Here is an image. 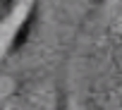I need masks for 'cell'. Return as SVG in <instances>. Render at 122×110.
<instances>
[{"label":"cell","mask_w":122,"mask_h":110,"mask_svg":"<svg viewBox=\"0 0 122 110\" xmlns=\"http://www.w3.org/2000/svg\"><path fill=\"white\" fill-rule=\"evenodd\" d=\"M103 3H108V0H89L91 7H98V5H103Z\"/></svg>","instance_id":"3957f363"},{"label":"cell","mask_w":122,"mask_h":110,"mask_svg":"<svg viewBox=\"0 0 122 110\" xmlns=\"http://www.w3.org/2000/svg\"><path fill=\"white\" fill-rule=\"evenodd\" d=\"M41 10H43V0H31L26 5L22 19L17 22V26L10 34V41L5 45V58H15L17 53H22L29 45V41L34 38V34L41 26Z\"/></svg>","instance_id":"6da1fadb"},{"label":"cell","mask_w":122,"mask_h":110,"mask_svg":"<svg viewBox=\"0 0 122 110\" xmlns=\"http://www.w3.org/2000/svg\"><path fill=\"white\" fill-rule=\"evenodd\" d=\"M3 29H5V26H0V45H3Z\"/></svg>","instance_id":"277c9868"},{"label":"cell","mask_w":122,"mask_h":110,"mask_svg":"<svg viewBox=\"0 0 122 110\" xmlns=\"http://www.w3.org/2000/svg\"><path fill=\"white\" fill-rule=\"evenodd\" d=\"M19 7H22V0H0V26L10 24Z\"/></svg>","instance_id":"7a4b0ae2"}]
</instances>
